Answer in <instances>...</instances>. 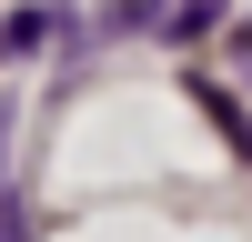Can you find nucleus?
<instances>
[{
  "mask_svg": "<svg viewBox=\"0 0 252 242\" xmlns=\"http://www.w3.org/2000/svg\"><path fill=\"white\" fill-rule=\"evenodd\" d=\"M192 101H202V111H212V131L232 141V151H252V121H242V101L222 91V81H192Z\"/></svg>",
  "mask_w": 252,
  "mask_h": 242,
  "instance_id": "1",
  "label": "nucleus"
},
{
  "mask_svg": "<svg viewBox=\"0 0 252 242\" xmlns=\"http://www.w3.org/2000/svg\"><path fill=\"white\" fill-rule=\"evenodd\" d=\"M51 30H61L51 10H10V20H0V51H10V60H31V51H40Z\"/></svg>",
  "mask_w": 252,
  "mask_h": 242,
  "instance_id": "2",
  "label": "nucleus"
},
{
  "mask_svg": "<svg viewBox=\"0 0 252 242\" xmlns=\"http://www.w3.org/2000/svg\"><path fill=\"white\" fill-rule=\"evenodd\" d=\"M182 10H202V20H212V0H182Z\"/></svg>",
  "mask_w": 252,
  "mask_h": 242,
  "instance_id": "3",
  "label": "nucleus"
},
{
  "mask_svg": "<svg viewBox=\"0 0 252 242\" xmlns=\"http://www.w3.org/2000/svg\"><path fill=\"white\" fill-rule=\"evenodd\" d=\"M242 60H252V20H242Z\"/></svg>",
  "mask_w": 252,
  "mask_h": 242,
  "instance_id": "4",
  "label": "nucleus"
},
{
  "mask_svg": "<svg viewBox=\"0 0 252 242\" xmlns=\"http://www.w3.org/2000/svg\"><path fill=\"white\" fill-rule=\"evenodd\" d=\"M0 242H10V222H0Z\"/></svg>",
  "mask_w": 252,
  "mask_h": 242,
  "instance_id": "5",
  "label": "nucleus"
}]
</instances>
